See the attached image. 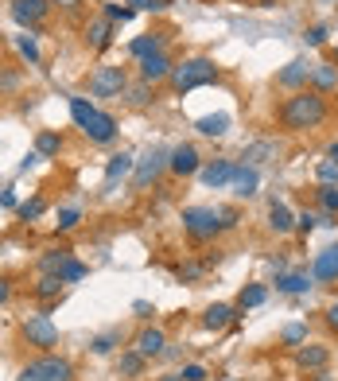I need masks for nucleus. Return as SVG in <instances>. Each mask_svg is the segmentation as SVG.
I'll return each mask as SVG.
<instances>
[{
	"label": "nucleus",
	"mask_w": 338,
	"mask_h": 381,
	"mask_svg": "<svg viewBox=\"0 0 338 381\" xmlns=\"http://www.w3.org/2000/svg\"><path fill=\"white\" fill-rule=\"evenodd\" d=\"M327 121V102H323L319 90H304L296 98H288L284 109H280V125L292 128V133H307V128H319Z\"/></svg>",
	"instance_id": "nucleus-1"
},
{
	"label": "nucleus",
	"mask_w": 338,
	"mask_h": 381,
	"mask_svg": "<svg viewBox=\"0 0 338 381\" xmlns=\"http://www.w3.org/2000/svg\"><path fill=\"white\" fill-rule=\"evenodd\" d=\"M70 117L78 121V128H82L86 136H90L93 145H109L113 136H117V121L109 117V113L93 109L86 98H70Z\"/></svg>",
	"instance_id": "nucleus-2"
},
{
	"label": "nucleus",
	"mask_w": 338,
	"mask_h": 381,
	"mask_svg": "<svg viewBox=\"0 0 338 381\" xmlns=\"http://www.w3.org/2000/svg\"><path fill=\"white\" fill-rule=\"evenodd\" d=\"M218 82V67H214L210 59H183L179 67H171V90L175 93H191L198 90V86H210Z\"/></svg>",
	"instance_id": "nucleus-3"
},
{
	"label": "nucleus",
	"mask_w": 338,
	"mask_h": 381,
	"mask_svg": "<svg viewBox=\"0 0 338 381\" xmlns=\"http://www.w3.org/2000/svg\"><path fill=\"white\" fill-rule=\"evenodd\" d=\"M16 381H74V366H70L67 358L43 354V358H35V362H27Z\"/></svg>",
	"instance_id": "nucleus-4"
},
{
	"label": "nucleus",
	"mask_w": 338,
	"mask_h": 381,
	"mask_svg": "<svg viewBox=\"0 0 338 381\" xmlns=\"http://www.w3.org/2000/svg\"><path fill=\"white\" fill-rule=\"evenodd\" d=\"M183 229L195 241H210V237H218L222 229V214H214V210H206V206H187L183 210Z\"/></svg>",
	"instance_id": "nucleus-5"
},
{
	"label": "nucleus",
	"mask_w": 338,
	"mask_h": 381,
	"mask_svg": "<svg viewBox=\"0 0 338 381\" xmlns=\"http://www.w3.org/2000/svg\"><path fill=\"white\" fill-rule=\"evenodd\" d=\"M128 90V78L121 67H97L90 74V93L93 98H117V93Z\"/></svg>",
	"instance_id": "nucleus-6"
},
{
	"label": "nucleus",
	"mask_w": 338,
	"mask_h": 381,
	"mask_svg": "<svg viewBox=\"0 0 338 381\" xmlns=\"http://www.w3.org/2000/svg\"><path fill=\"white\" fill-rule=\"evenodd\" d=\"M24 339L39 350H51L59 342V327L51 323V315H32V319H24Z\"/></svg>",
	"instance_id": "nucleus-7"
},
{
	"label": "nucleus",
	"mask_w": 338,
	"mask_h": 381,
	"mask_svg": "<svg viewBox=\"0 0 338 381\" xmlns=\"http://www.w3.org/2000/svg\"><path fill=\"white\" fill-rule=\"evenodd\" d=\"M168 160H171V156L163 152V148H148V152L140 156V163H136V175H133V187H140V191H144V187L152 183V179L160 175L163 168H168Z\"/></svg>",
	"instance_id": "nucleus-8"
},
{
	"label": "nucleus",
	"mask_w": 338,
	"mask_h": 381,
	"mask_svg": "<svg viewBox=\"0 0 338 381\" xmlns=\"http://www.w3.org/2000/svg\"><path fill=\"white\" fill-rule=\"evenodd\" d=\"M47 12H51V0H12V20H16V24L35 27Z\"/></svg>",
	"instance_id": "nucleus-9"
},
{
	"label": "nucleus",
	"mask_w": 338,
	"mask_h": 381,
	"mask_svg": "<svg viewBox=\"0 0 338 381\" xmlns=\"http://www.w3.org/2000/svg\"><path fill=\"white\" fill-rule=\"evenodd\" d=\"M171 67H175V62L168 59V55H148V59H140V78L148 86H156V82H163V78H171Z\"/></svg>",
	"instance_id": "nucleus-10"
},
{
	"label": "nucleus",
	"mask_w": 338,
	"mask_h": 381,
	"mask_svg": "<svg viewBox=\"0 0 338 381\" xmlns=\"http://www.w3.org/2000/svg\"><path fill=\"white\" fill-rule=\"evenodd\" d=\"M163 347H168V335L160 327H144L136 335V354H144V358H160Z\"/></svg>",
	"instance_id": "nucleus-11"
},
{
	"label": "nucleus",
	"mask_w": 338,
	"mask_h": 381,
	"mask_svg": "<svg viewBox=\"0 0 338 381\" xmlns=\"http://www.w3.org/2000/svg\"><path fill=\"white\" fill-rule=\"evenodd\" d=\"M168 168L175 171V175H195V171H198V152L191 145H179L175 152H171Z\"/></svg>",
	"instance_id": "nucleus-12"
},
{
	"label": "nucleus",
	"mask_w": 338,
	"mask_h": 381,
	"mask_svg": "<svg viewBox=\"0 0 338 381\" xmlns=\"http://www.w3.org/2000/svg\"><path fill=\"white\" fill-rule=\"evenodd\" d=\"M311 276L315 280H338V246H330V249H323L319 257H315V269H311Z\"/></svg>",
	"instance_id": "nucleus-13"
},
{
	"label": "nucleus",
	"mask_w": 338,
	"mask_h": 381,
	"mask_svg": "<svg viewBox=\"0 0 338 381\" xmlns=\"http://www.w3.org/2000/svg\"><path fill=\"white\" fill-rule=\"evenodd\" d=\"M229 183H234V191L241 199H249V195H257V183H261V179H257L253 168H245V163H241V168H234V179H229Z\"/></svg>",
	"instance_id": "nucleus-14"
},
{
	"label": "nucleus",
	"mask_w": 338,
	"mask_h": 381,
	"mask_svg": "<svg viewBox=\"0 0 338 381\" xmlns=\"http://www.w3.org/2000/svg\"><path fill=\"white\" fill-rule=\"evenodd\" d=\"M229 179H234V163L229 160H214V163L203 168V183L206 187H222V183H229Z\"/></svg>",
	"instance_id": "nucleus-15"
},
{
	"label": "nucleus",
	"mask_w": 338,
	"mask_h": 381,
	"mask_svg": "<svg viewBox=\"0 0 338 381\" xmlns=\"http://www.w3.org/2000/svg\"><path fill=\"white\" fill-rule=\"evenodd\" d=\"M307 78H311V62L296 59V62H288V67L280 70L276 82H280V86H299V82H307Z\"/></svg>",
	"instance_id": "nucleus-16"
},
{
	"label": "nucleus",
	"mask_w": 338,
	"mask_h": 381,
	"mask_svg": "<svg viewBox=\"0 0 338 381\" xmlns=\"http://www.w3.org/2000/svg\"><path fill=\"white\" fill-rule=\"evenodd\" d=\"M160 47H163V35H152V32L128 43V51H133L136 59H148V55H160Z\"/></svg>",
	"instance_id": "nucleus-17"
},
{
	"label": "nucleus",
	"mask_w": 338,
	"mask_h": 381,
	"mask_svg": "<svg viewBox=\"0 0 338 381\" xmlns=\"http://www.w3.org/2000/svg\"><path fill=\"white\" fill-rule=\"evenodd\" d=\"M269 226L276 229V234H288V229L296 226V218H292V210H288L284 203H272L269 206Z\"/></svg>",
	"instance_id": "nucleus-18"
},
{
	"label": "nucleus",
	"mask_w": 338,
	"mask_h": 381,
	"mask_svg": "<svg viewBox=\"0 0 338 381\" xmlns=\"http://www.w3.org/2000/svg\"><path fill=\"white\" fill-rule=\"evenodd\" d=\"M206 327L210 330H222V327H229V323H234V307L229 304H214V307H206Z\"/></svg>",
	"instance_id": "nucleus-19"
},
{
	"label": "nucleus",
	"mask_w": 338,
	"mask_h": 381,
	"mask_svg": "<svg viewBox=\"0 0 338 381\" xmlns=\"http://www.w3.org/2000/svg\"><path fill=\"white\" fill-rule=\"evenodd\" d=\"M276 288L296 296V292H307V288H311V276H307V272H284V276L276 280Z\"/></svg>",
	"instance_id": "nucleus-20"
},
{
	"label": "nucleus",
	"mask_w": 338,
	"mask_h": 381,
	"mask_svg": "<svg viewBox=\"0 0 338 381\" xmlns=\"http://www.w3.org/2000/svg\"><path fill=\"white\" fill-rule=\"evenodd\" d=\"M296 358L304 370H323V366H327V347H299Z\"/></svg>",
	"instance_id": "nucleus-21"
},
{
	"label": "nucleus",
	"mask_w": 338,
	"mask_h": 381,
	"mask_svg": "<svg viewBox=\"0 0 338 381\" xmlns=\"http://www.w3.org/2000/svg\"><path fill=\"white\" fill-rule=\"evenodd\" d=\"M264 300H269V288L264 284H249V288H241V296H237V307L245 312V307H261Z\"/></svg>",
	"instance_id": "nucleus-22"
},
{
	"label": "nucleus",
	"mask_w": 338,
	"mask_h": 381,
	"mask_svg": "<svg viewBox=\"0 0 338 381\" xmlns=\"http://www.w3.org/2000/svg\"><path fill=\"white\" fill-rule=\"evenodd\" d=\"M133 171V152H121L109 160V168H105V183H117L121 175H128Z\"/></svg>",
	"instance_id": "nucleus-23"
},
{
	"label": "nucleus",
	"mask_w": 338,
	"mask_h": 381,
	"mask_svg": "<svg viewBox=\"0 0 338 381\" xmlns=\"http://www.w3.org/2000/svg\"><path fill=\"white\" fill-rule=\"evenodd\" d=\"M195 128H198L203 136H222V133L229 128V117H226V113H210V117H203Z\"/></svg>",
	"instance_id": "nucleus-24"
},
{
	"label": "nucleus",
	"mask_w": 338,
	"mask_h": 381,
	"mask_svg": "<svg viewBox=\"0 0 338 381\" xmlns=\"http://www.w3.org/2000/svg\"><path fill=\"white\" fill-rule=\"evenodd\" d=\"M67 261H74V257H70V249H51V253L39 261V269H43V272H55V276H59Z\"/></svg>",
	"instance_id": "nucleus-25"
},
{
	"label": "nucleus",
	"mask_w": 338,
	"mask_h": 381,
	"mask_svg": "<svg viewBox=\"0 0 338 381\" xmlns=\"http://www.w3.org/2000/svg\"><path fill=\"white\" fill-rule=\"evenodd\" d=\"M62 292V276H55V272H43V280L35 284V296H43V300H55Z\"/></svg>",
	"instance_id": "nucleus-26"
},
{
	"label": "nucleus",
	"mask_w": 338,
	"mask_h": 381,
	"mask_svg": "<svg viewBox=\"0 0 338 381\" xmlns=\"http://www.w3.org/2000/svg\"><path fill=\"white\" fill-rule=\"evenodd\" d=\"M311 82L319 86V90H334L338 86V70L327 67V62H323V67H311Z\"/></svg>",
	"instance_id": "nucleus-27"
},
{
	"label": "nucleus",
	"mask_w": 338,
	"mask_h": 381,
	"mask_svg": "<svg viewBox=\"0 0 338 381\" xmlns=\"http://www.w3.org/2000/svg\"><path fill=\"white\" fill-rule=\"evenodd\" d=\"M140 370H144V354H136V350H133V354H121V362H117L121 377H136Z\"/></svg>",
	"instance_id": "nucleus-28"
},
{
	"label": "nucleus",
	"mask_w": 338,
	"mask_h": 381,
	"mask_svg": "<svg viewBox=\"0 0 338 381\" xmlns=\"http://www.w3.org/2000/svg\"><path fill=\"white\" fill-rule=\"evenodd\" d=\"M59 148H62V140L55 133H39L35 136V152L39 156H59Z\"/></svg>",
	"instance_id": "nucleus-29"
},
{
	"label": "nucleus",
	"mask_w": 338,
	"mask_h": 381,
	"mask_svg": "<svg viewBox=\"0 0 338 381\" xmlns=\"http://www.w3.org/2000/svg\"><path fill=\"white\" fill-rule=\"evenodd\" d=\"M315 175H319L323 187H338V160H319Z\"/></svg>",
	"instance_id": "nucleus-30"
},
{
	"label": "nucleus",
	"mask_w": 338,
	"mask_h": 381,
	"mask_svg": "<svg viewBox=\"0 0 338 381\" xmlns=\"http://www.w3.org/2000/svg\"><path fill=\"white\" fill-rule=\"evenodd\" d=\"M43 210H47V203H43V199H27V203H20V218H24V222H35Z\"/></svg>",
	"instance_id": "nucleus-31"
},
{
	"label": "nucleus",
	"mask_w": 338,
	"mask_h": 381,
	"mask_svg": "<svg viewBox=\"0 0 338 381\" xmlns=\"http://www.w3.org/2000/svg\"><path fill=\"white\" fill-rule=\"evenodd\" d=\"M121 342V330H109V335H97L93 339V354H109L113 347Z\"/></svg>",
	"instance_id": "nucleus-32"
},
{
	"label": "nucleus",
	"mask_w": 338,
	"mask_h": 381,
	"mask_svg": "<svg viewBox=\"0 0 338 381\" xmlns=\"http://www.w3.org/2000/svg\"><path fill=\"white\" fill-rule=\"evenodd\" d=\"M284 342H288V347H304V342H307V327H304V323H292V327L284 330Z\"/></svg>",
	"instance_id": "nucleus-33"
},
{
	"label": "nucleus",
	"mask_w": 338,
	"mask_h": 381,
	"mask_svg": "<svg viewBox=\"0 0 338 381\" xmlns=\"http://www.w3.org/2000/svg\"><path fill=\"white\" fill-rule=\"evenodd\" d=\"M90 43L97 47V51H105V47H109V24H93L90 27Z\"/></svg>",
	"instance_id": "nucleus-34"
},
{
	"label": "nucleus",
	"mask_w": 338,
	"mask_h": 381,
	"mask_svg": "<svg viewBox=\"0 0 338 381\" xmlns=\"http://www.w3.org/2000/svg\"><path fill=\"white\" fill-rule=\"evenodd\" d=\"M16 47H20V55H24L27 62H39V47H35V39H32V35H20V39H16Z\"/></svg>",
	"instance_id": "nucleus-35"
},
{
	"label": "nucleus",
	"mask_w": 338,
	"mask_h": 381,
	"mask_svg": "<svg viewBox=\"0 0 338 381\" xmlns=\"http://www.w3.org/2000/svg\"><path fill=\"white\" fill-rule=\"evenodd\" d=\"M59 276H62V284H70V280H82V276H86V265L67 261V265H62V272H59Z\"/></svg>",
	"instance_id": "nucleus-36"
},
{
	"label": "nucleus",
	"mask_w": 338,
	"mask_h": 381,
	"mask_svg": "<svg viewBox=\"0 0 338 381\" xmlns=\"http://www.w3.org/2000/svg\"><path fill=\"white\" fill-rule=\"evenodd\" d=\"M128 102H133V105H148V102H152V90H148V82H144V86H133V90H128Z\"/></svg>",
	"instance_id": "nucleus-37"
},
{
	"label": "nucleus",
	"mask_w": 338,
	"mask_h": 381,
	"mask_svg": "<svg viewBox=\"0 0 338 381\" xmlns=\"http://www.w3.org/2000/svg\"><path fill=\"white\" fill-rule=\"evenodd\" d=\"M105 16H109L113 24H128V20H133V8H117V4H105Z\"/></svg>",
	"instance_id": "nucleus-38"
},
{
	"label": "nucleus",
	"mask_w": 338,
	"mask_h": 381,
	"mask_svg": "<svg viewBox=\"0 0 338 381\" xmlns=\"http://www.w3.org/2000/svg\"><path fill=\"white\" fill-rule=\"evenodd\" d=\"M319 203L327 210H338V187H319Z\"/></svg>",
	"instance_id": "nucleus-39"
},
{
	"label": "nucleus",
	"mask_w": 338,
	"mask_h": 381,
	"mask_svg": "<svg viewBox=\"0 0 338 381\" xmlns=\"http://www.w3.org/2000/svg\"><path fill=\"white\" fill-rule=\"evenodd\" d=\"M78 222H82V214H78V210H70V206H67V210H59V229H74Z\"/></svg>",
	"instance_id": "nucleus-40"
},
{
	"label": "nucleus",
	"mask_w": 338,
	"mask_h": 381,
	"mask_svg": "<svg viewBox=\"0 0 338 381\" xmlns=\"http://www.w3.org/2000/svg\"><path fill=\"white\" fill-rule=\"evenodd\" d=\"M179 377H183V381H206V370H203V366H183Z\"/></svg>",
	"instance_id": "nucleus-41"
},
{
	"label": "nucleus",
	"mask_w": 338,
	"mask_h": 381,
	"mask_svg": "<svg viewBox=\"0 0 338 381\" xmlns=\"http://www.w3.org/2000/svg\"><path fill=\"white\" fill-rule=\"evenodd\" d=\"M304 39L311 43V47H323V43H327V27H323V24H319V27H311V32H307Z\"/></svg>",
	"instance_id": "nucleus-42"
},
{
	"label": "nucleus",
	"mask_w": 338,
	"mask_h": 381,
	"mask_svg": "<svg viewBox=\"0 0 338 381\" xmlns=\"http://www.w3.org/2000/svg\"><path fill=\"white\" fill-rule=\"evenodd\" d=\"M269 152H272V145H253V148H245V160H261Z\"/></svg>",
	"instance_id": "nucleus-43"
},
{
	"label": "nucleus",
	"mask_w": 338,
	"mask_h": 381,
	"mask_svg": "<svg viewBox=\"0 0 338 381\" xmlns=\"http://www.w3.org/2000/svg\"><path fill=\"white\" fill-rule=\"evenodd\" d=\"M327 327H330V330H338V300L327 307Z\"/></svg>",
	"instance_id": "nucleus-44"
},
{
	"label": "nucleus",
	"mask_w": 338,
	"mask_h": 381,
	"mask_svg": "<svg viewBox=\"0 0 338 381\" xmlns=\"http://www.w3.org/2000/svg\"><path fill=\"white\" fill-rule=\"evenodd\" d=\"M296 226L304 229V234H307V229H315V214H299V218H296Z\"/></svg>",
	"instance_id": "nucleus-45"
},
{
	"label": "nucleus",
	"mask_w": 338,
	"mask_h": 381,
	"mask_svg": "<svg viewBox=\"0 0 338 381\" xmlns=\"http://www.w3.org/2000/svg\"><path fill=\"white\" fill-rule=\"evenodd\" d=\"M198 272H203V269H198V265H187V269H179V280H195Z\"/></svg>",
	"instance_id": "nucleus-46"
},
{
	"label": "nucleus",
	"mask_w": 338,
	"mask_h": 381,
	"mask_svg": "<svg viewBox=\"0 0 338 381\" xmlns=\"http://www.w3.org/2000/svg\"><path fill=\"white\" fill-rule=\"evenodd\" d=\"M133 312H136V315H140V319H148V315H152V307L144 304V300H136V304H133Z\"/></svg>",
	"instance_id": "nucleus-47"
},
{
	"label": "nucleus",
	"mask_w": 338,
	"mask_h": 381,
	"mask_svg": "<svg viewBox=\"0 0 338 381\" xmlns=\"http://www.w3.org/2000/svg\"><path fill=\"white\" fill-rule=\"evenodd\" d=\"M51 4H59V8H74V4H82V0H51Z\"/></svg>",
	"instance_id": "nucleus-48"
},
{
	"label": "nucleus",
	"mask_w": 338,
	"mask_h": 381,
	"mask_svg": "<svg viewBox=\"0 0 338 381\" xmlns=\"http://www.w3.org/2000/svg\"><path fill=\"white\" fill-rule=\"evenodd\" d=\"M8 300V280H0V304Z\"/></svg>",
	"instance_id": "nucleus-49"
},
{
	"label": "nucleus",
	"mask_w": 338,
	"mask_h": 381,
	"mask_svg": "<svg viewBox=\"0 0 338 381\" xmlns=\"http://www.w3.org/2000/svg\"><path fill=\"white\" fill-rule=\"evenodd\" d=\"M160 381H183V377H179V373H168V377H160Z\"/></svg>",
	"instance_id": "nucleus-50"
},
{
	"label": "nucleus",
	"mask_w": 338,
	"mask_h": 381,
	"mask_svg": "<svg viewBox=\"0 0 338 381\" xmlns=\"http://www.w3.org/2000/svg\"><path fill=\"white\" fill-rule=\"evenodd\" d=\"M330 160H338V145H334V148H330Z\"/></svg>",
	"instance_id": "nucleus-51"
}]
</instances>
